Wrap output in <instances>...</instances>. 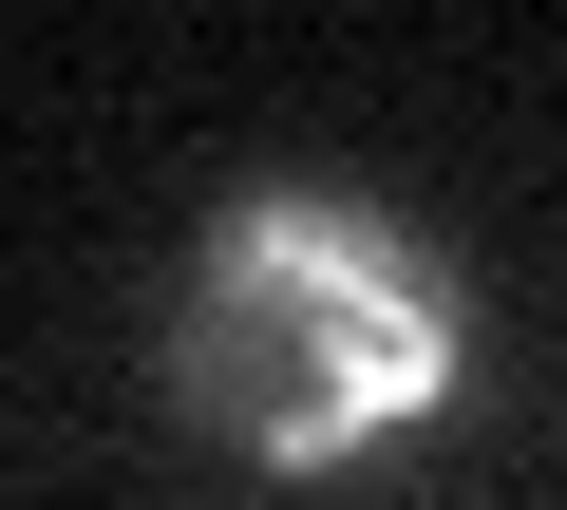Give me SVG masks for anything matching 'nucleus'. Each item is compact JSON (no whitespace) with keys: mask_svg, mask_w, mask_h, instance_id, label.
<instances>
[{"mask_svg":"<svg viewBox=\"0 0 567 510\" xmlns=\"http://www.w3.org/2000/svg\"><path fill=\"white\" fill-rule=\"evenodd\" d=\"M171 416L246 472H341L416 416H454L473 378V303L454 266L360 208V189H246L208 208V246L171 266Z\"/></svg>","mask_w":567,"mask_h":510,"instance_id":"obj_1","label":"nucleus"}]
</instances>
